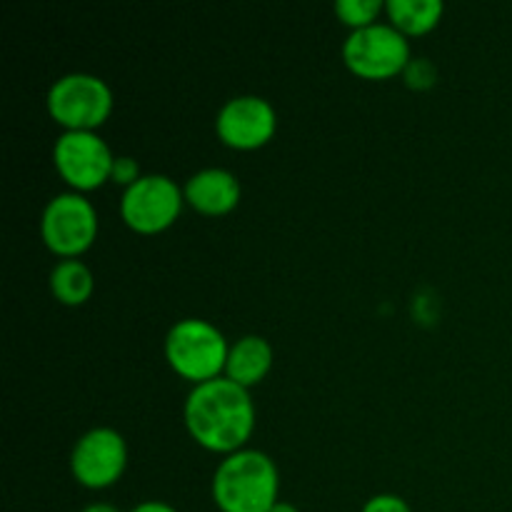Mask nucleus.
<instances>
[{"label":"nucleus","instance_id":"1","mask_svg":"<svg viewBox=\"0 0 512 512\" xmlns=\"http://www.w3.org/2000/svg\"><path fill=\"white\" fill-rule=\"evenodd\" d=\"M183 418L195 443L210 453L233 455L253 435L255 405L248 388L220 375L190 390Z\"/></svg>","mask_w":512,"mask_h":512},{"label":"nucleus","instance_id":"2","mask_svg":"<svg viewBox=\"0 0 512 512\" xmlns=\"http://www.w3.org/2000/svg\"><path fill=\"white\" fill-rule=\"evenodd\" d=\"M280 473L260 450L225 455L213 475V500L220 512H270L278 503Z\"/></svg>","mask_w":512,"mask_h":512},{"label":"nucleus","instance_id":"3","mask_svg":"<svg viewBox=\"0 0 512 512\" xmlns=\"http://www.w3.org/2000/svg\"><path fill=\"white\" fill-rule=\"evenodd\" d=\"M230 345L220 328L200 318H185L165 335V358L180 378L200 385L220 378L228 365Z\"/></svg>","mask_w":512,"mask_h":512},{"label":"nucleus","instance_id":"4","mask_svg":"<svg viewBox=\"0 0 512 512\" xmlns=\"http://www.w3.org/2000/svg\"><path fill=\"white\" fill-rule=\"evenodd\" d=\"M113 110V90L90 73H68L48 90L50 118L65 130H93L108 120Z\"/></svg>","mask_w":512,"mask_h":512},{"label":"nucleus","instance_id":"5","mask_svg":"<svg viewBox=\"0 0 512 512\" xmlns=\"http://www.w3.org/2000/svg\"><path fill=\"white\" fill-rule=\"evenodd\" d=\"M343 60L358 78L388 80L403 73L413 58L408 35L390 23H373L345 38Z\"/></svg>","mask_w":512,"mask_h":512},{"label":"nucleus","instance_id":"6","mask_svg":"<svg viewBox=\"0 0 512 512\" xmlns=\"http://www.w3.org/2000/svg\"><path fill=\"white\" fill-rule=\"evenodd\" d=\"M43 243L63 260L78 258L98 235V213L83 193H60L40 215Z\"/></svg>","mask_w":512,"mask_h":512},{"label":"nucleus","instance_id":"7","mask_svg":"<svg viewBox=\"0 0 512 512\" xmlns=\"http://www.w3.org/2000/svg\"><path fill=\"white\" fill-rule=\"evenodd\" d=\"M53 163L75 193H88L108 183L115 158L108 143L93 130H65L55 140Z\"/></svg>","mask_w":512,"mask_h":512},{"label":"nucleus","instance_id":"8","mask_svg":"<svg viewBox=\"0 0 512 512\" xmlns=\"http://www.w3.org/2000/svg\"><path fill=\"white\" fill-rule=\"evenodd\" d=\"M185 195L168 175H143L125 188L120 198V215L135 233L153 235L170 228L183 210Z\"/></svg>","mask_w":512,"mask_h":512},{"label":"nucleus","instance_id":"9","mask_svg":"<svg viewBox=\"0 0 512 512\" xmlns=\"http://www.w3.org/2000/svg\"><path fill=\"white\" fill-rule=\"evenodd\" d=\"M128 465V448L118 430L93 428L75 443L70 455L73 478L83 488L103 490L118 483Z\"/></svg>","mask_w":512,"mask_h":512},{"label":"nucleus","instance_id":"10","mask_svg":"<svg viewBox=\"0 0 512 512\" xmlns=\"http://www.w3.org/2000/svg\"><path fill=\"white\" fill-rule=\"evenodd\" d=\"M275 128H278L275 108L260 95L230 98L220 108L218 120H215L218 138L235 150L263 148L275 135Z\"/></svg>","mask_w":512,"mask_h":512},{"label":"nucleus","instance_id":"11","mask_svg":"<svg viewBox=\"0 0 512 512\" xmlns=\"http://www.w3.org/2000/svg\"><path fill=\"white\" fill-rule=\"evenodd\" d=\"M185 203L203 215H228L240 203V183L230 170L205 168L183 188Z\"/></svg>","mask_w":512,"mask_h":512},{"label":"nucleus","instance_id":"12","mask_svg":"<svg viewBox=\"0 0 512 512\" xmlns=\"http://www.w3.org/2000/svg\"><path fill=\"white\" fill-rule=\"evenodd\" d=\"M273 368V348L260 335H245L238 343L230 345L228 365H225V378L243 388H253Z\"/></svg>","mask_w":512,"mask_h":512},{"label":"nucleus","instance_id":"13","mask_svg":"<svg viewBox=\"0 0 512 512\" xmlns=\"http://www.w3.org/2000/svg\"><path fill=\"white\" fill-rule=\"evenodd\" d=\"M385 13L403 35H425L440 23L445 5L440 0H388Z\"/></svg>","mask_w":512,"mask_h":512},{"label":"nucleus","instance_id":"14","mask_svg":"<svg viewBox=\"0 0 512 512\" xmlns=\"http://www.w3.org/2000/svg\"><path fill=\"white\" fill-rule=\"evenodd\" d=\"M50 290L63 305H83L93 295V275L80 260H60L50 273Z\"/></svg>","mask_w":512,"mask_h":512},{"label":"nucleus","instance_id":"15","mask_svg":"<svg viewBox=\"0 0 512 512\" xmlns=\"http://www.w3.org/2000/svg\"><path fill=\"white\" fill-rule=\"evenodd\" d=\"M380 10H385L383 0H338L335 3V15L353 30L378 23L375 18L380 15Z\"/></svg>","mask_w":512,"mask_h":512},{"label":"nucleus","instance_id":"16","mask_svg":"<svg viewBox=\"0 0 512 512\" xmlns=\"http://www.w3.org/2000/svg\"><path fill=\"white\" fill-rule=\"evenodd\" d=\"M403 78L408 88L428 90L433 88L435 80H438V68H435L428 58H413L408 63V68L403 70Z\"/></svg>","mask_w":512,"mask_h":512},{"label":"nucleus","instance_id":"17","mask_svg":"<svg viewBox=\"0 0 512 512\" xmlns=\"http://www.w3.org/2000/svg\"><path fill=\"white\" fill-rule=\"evenodd\" d=\"M140 178H143V175H140L138 163H135L133 158H128V155H123V158H115L113 173H110V180H113V183L130 188V185L138 183Z\"/></svg>","mask_w":512,"mask_h":512},{"label":"nucleus","instance_id":"18","mask_svg":"<svg viewBox=\"0 0 512 512\" xmlns=\"http://www.w3.org/2000/svg\"><path fill=\"white\" fill-rule=\"evenodd\" d=\"M360 512H413L410 505L398 495H375L363 505Z\"/></svg>","mask_w":512,"mask_h":512},{"label":"nucleus","instance_id":"19","mask_svg":"<svg viewBox=\"0 0 512 512\" xmlns=\"http://www.w3.org/2000/svg\"><path fill=\"white\" fill-rule=\"evenodd\" d=\"M130 512H178V510H175L173 505H168V503H160V500H148V503L135 505V508Z\"/></svg>","mask_w":512,"mask_h":512},{"label":"nucleus","instance_id":"20","mask_svg":"<svg viewBox=\"0 0 512 512\" xmlns=\"http://www.w3.org/2000/svg\"><path fill=\"white\" fill-rule=\"evenodd\" d=\"M83 512H120V510L113 508V505H108V503H93V505H88Z\"/></svg>","mask_w":512,"mask_h":512},{"label":"nucleus","instance_id":"21","mask_svg":"<svg viewBox=\"0 0 512 512\" xmlns=\"http://www.w3.org/2000/svg\"><path fill=\"white\" fill-rule=\"evenodd\" d=\"M270 512H300L298 508H295L293 503H283V500H278V503L273 505V510Z\"/></svg>","mask_w":512,"mask_h":512}]
</instances>
